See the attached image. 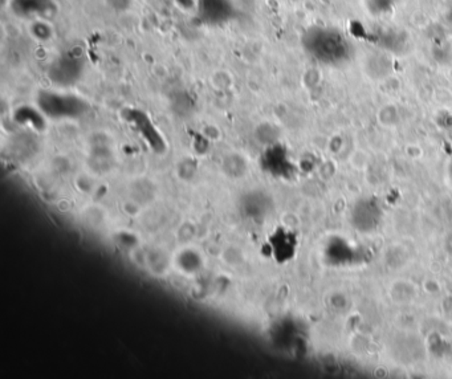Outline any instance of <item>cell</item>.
Wrapping results in <instances>:
<instances>
[{
  "label": "cell",
  "instance_id": "1",
  "mask_svg": "<svg viewBox=\"0 0 452 379\" xmlns=\"http://www.w3.org/2000/svg\"><path fill=\"white\" fill-rule=\"evenodd\" d=\"M40 101L52 102L40 103L42 110L51 117H76L84 112V102L72 96L42 94Z\"/></svg>",
  "mask_w": 452,
  "mask_h": 379
},
{
  "label": "cell",
  "instance_id": "2",
  "mask_svg": "<svg viewBox=\"0 0 452 379\" xmlns=\"http://www.w3.org/2000/svg\"><path fill=\"white\" fill-rule=\"evenodd\" d=\"M29 29L31 36H33L36 42H49L54 36L52 26H49V23L42 17L32 19Z\"/></svg>",
  "mask_w": 452,
  "mask_h": 379
}]
</instances>
